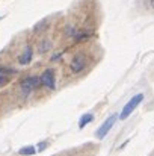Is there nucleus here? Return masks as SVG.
Masks as SVG:
<instances>
[{"mask_svg":"<svg viewBox=\"0 0 154 156\" xmlns=\"http://www.w3.org/2000/svg\"><path fill=\"white\" fill-rule=\"evenodd\" d=\"M12 74H17V70L9 68V67H5V65H0V87L5 85Z\"/></svg>","mask_w":154,"mask_h":156,"instance_id":"7","label":"nucleus"},{"mask_svg":"<svg viewBox=\"0 0 154 156\" xmlns=\"http://www.w3.org/2000/svg\"><path fill=\"white\" fill-rule=\"evenodd\" d=\"M116 118H118V115L116 114H113V115H110L104 123H103L101 126L97 129V132H95V136H97V140H103L107 133H109V130L113 127V124H115V121H116Z\"/></svg>","mask_w":154,"mask_h":156,"instance_id":"4","label":"nucleus"},{"mask_svg":"<svg viewBox=\"0 0 154 156\" xmlns=\"http://www.w3.org/2000/svg\"><path fill=\"white\" fill-rule=\"evenodd\" d=\"M32 58H33V49H32L30 44H27L26 49H24V52L20 55L18 62H20V65H27V64H30Z\"/></svg>","mask_w":154,"mask_h":156,"instance_id":"6","label":"nucleus"},{"mask_svg":"<svg viewBox=\"0 0 154 156\" xmlns=\"http://www.w3.org/2000/svg\"><path fill=\"white\" fill-rule=\"evenodd\" d=\"M50 49H51L50 40H43V41L39 43V46H38V52L39 53H47Z\"/></svg>","mask_w":154,"mask_h":156,"instance_id":"9","label":"nucleus"},{"mask_svg":"<svg viewBox=\"0 0 154 156\" xmlns=\"http://www.w3.org/2000/svg\"><path fill=\"white\" fill-rule=\"evenodd\" d=\"M60 56H62V53H56V55H54V56L51 58V61H56V59H59Z\"/></svg>","mask_w":154,"mask_h":156,"instance_id":"13","label":"nucleus"},{"mask_svg":"<svg viewBox=\"0 0 154 156\" xmlns=\"http://www.w3.org/2000/svg\"><path fill=\"white\" fill-rule=\"evenodd\" d=\"M39 79H41V83H43L44 87H47L49 90H54V88H56V77H54L53 68L44 70L43 74L39 76Z\"/></svg>","mask_w":154,"mask_h":156,"instance_id":"5","label":"nucleus"},{"mask_svg":"<svg viewBox=\"0 0 154 156\" xmlns=\"http://www.w3.org/2000/svg\"><path fill=\"white\" fill-rule=\"evenodd\" d=\"M150 5H151V8L154 9V0H150Z\"/></svg>","mask_w":154,"mask_h":156,"instance_id":"15","label":"nucleus"},{"mask_svg":"<svg viewBox=\"0 0 154 156\" xmlns=\"http://www.w3.org/2000/svg\"><path fill=\"white\" fill-rule=\"evenodd\" d=\"M41 85H43V83H41L39 76H29V77H26L24 80H21V83H20V90H21L23 96L27 97L33 90H36V88L41 87Z\"/></svg>","mask_w":154,"mask_h":156,"instance_id":"1","label":"nucleus"},{"mask_svg":"<svg viewBox=\"0 0 154 156\" xmlns=\"http://www.w3.org/2000/svg\"><path fill=\"white\" fill-rule=\"evenodd\" d=\"M46 146H47V143H41V144H39V150H43Z\"/></svg>","mask_w":154,"mask_h":156,"instance_id":"14","label":"nucleus"},{"mask_svg":"<svg viewBox=\"0 0 154 156\" xmlns=\"http://www.w3.org/2000/svg\"><path fill=\"white\" fill-rule=\"evenodd\" d=\"M89 37H91V32H88V30H77L74 40L76 41H82V40H88Z\"/></svg>","mask_w":154,"mask_h":156,"instance_id":"10","label":"nucleus"},{"mask_svg":"<svg viewBox=\"0 0 154 156\" xmlns=\"http://www.w3.org/2000/svg\"><path fill=\"white\" fill-rule=\"evenodd\" d=\"M85 67H86V56H85V53H76L73 56L71 62H70V70L74 74H77V73L83 71Z\"/></svg>","mask_w":154,"mask_h":156,"instance_id":"3","label":"nucleus"},{"mask_svg":"<svg viewBox=\"0 0 154 156\" xmlns=\"http://www.w3.org/2000/svg\"><path fill=\"white\" fill-rule=\"evenodd\" d=\"M92 120H94V115H92V114H85V115H82V118L79 120V127L83 129V127H85L86 124H89Z\"/></svg>","mask_w":154,"mask_h":156,"instance_id":"8","label":"nucleus"},{"mask_svg":"<svg viewBox=\"0 0 154 156\" xmlns=\"http://www.w3.org/2000/svg\"><path fill=\"white\" fill-rule=\"evenodd\" d=\"M142 100H144V94H136V96H133V97L125 103V106L122 108V111H121V114H119V118H121V120H125L139 105L142 103Z\"/></svg>","mask_w":154,"mask_h":156,"instance_id":"2","label":"nucleus"},{"mask_svg":"<svg viewBox=\"0 0 154 156\" xmlns=\"http://www.w3.org/2000/svg\"><path fill=\"white\" fill-rule=\"evenodd\" d=\"M46 24H47V20H41L39 23H36V24H35V27H33V32H41V30L46 27Z\"/></svg>","mask_w":154,"mask_h":156,"instance_id":"12","label":"nucleus"},{"mask_svg":"<svg viewBox=\"0 0 154 156\" xmlns=\"http://www.w3.org/2000/svg\"><path fill=\"white\" fill-rule=\"evenodd\" d=\"M36 150H35V147L33 146H27V147H23L21 150H20V155H24V156H30L33 155Z\"/></svg>","mask_w":154,"mask_h":156,"instance_id":"11","label":"nucleus"}]
</instances>
